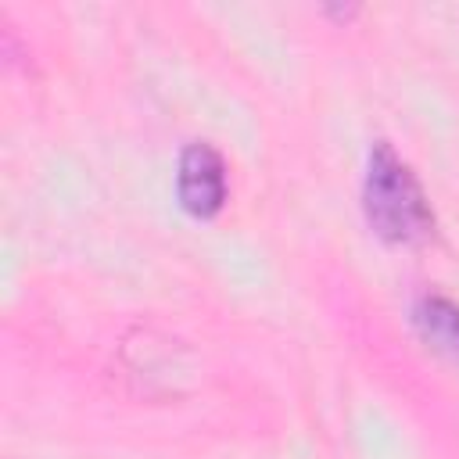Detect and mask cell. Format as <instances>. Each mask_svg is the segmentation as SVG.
<instances>
[{
	"label": "cell",
	"instance_id": "1",
	"mask_svg": "<svg viewBox=\"0 0 459 459\" xmlns=\"http://www.w3.org/2000/svg\"><path fill=\"white\" fill-rule=\"evenodd\" d=\"M366 219L391 244H420L434 233V212L409 172V165L387 147L377 143L366 169Z\"/></svg>",
	"mask_w": 459,
	"mask_h": 459
},
{
	"label": "cell",
	"instance_id": "2",
	"mask_svg": "<svg viewBox=\"0 0 459 459\" xmlns=\"http://www.w3.org/2000/svg\"><path fill=\"white\" fill-rule=\"evenodd\" d=\"M176 186H179V201L190 215H197V219L215 215L226 201V165H222L219 151L208 143H190L179 158Z\"/></svg>",
	"mask_w": 459,
	"mask_h": 459
},
{
	"label": "cell",
	"instance_id": "3",
	"mask_svg": "<svg viewBox=\"0 0 459 459\" xmlns=\"http://www.w3.org/2000/svg\"><path fill=\"white\" fill-rule=\"evenodd\" d=\"M412 319L427 344L459 362V305L441 294H423L412 308Z\"/></svg>",
	"mask_w": 459,
	"mask_h": 459
}]
</instances>
